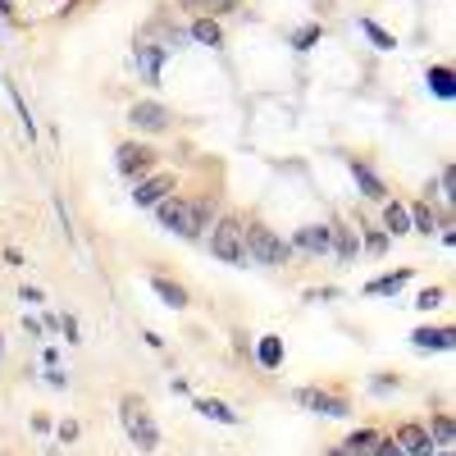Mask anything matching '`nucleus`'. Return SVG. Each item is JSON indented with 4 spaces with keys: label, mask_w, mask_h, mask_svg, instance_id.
<instances>
[{
    "label": "nucleus",
    "mask_w": 456,
    "mask_h": 456,
    "mask_svg": "<svg viewBox=\"0 0 456 456\" xmlns=\"http://www.w3.org/2000/svg\"><path fill=\"white\" fill-rule=\"evenodd\" d=\"M256 361L265 365V370H278V365H283V338H260Z\"/></svg>",
    "instance_id": "17"
},
{
    "label": "nucleus",
    "mask_w": 456,
    "mask_h": 456,
    "mask_svg": "<svg viewBox=\"0 0 456 456\" xmlns=\"http://www.w3.org/2000/svg\"><path fill=\"white\" fill-rule=\"evenodd\" d=\"M169 55V46H137V69L147 82H160V64Z\"/></svg>",
    "instance_id": "13"
},
{
    "label": "nucleus",
    "mask_w": 456,
    "mask_h": 456,
    "mask_svg": "<svg viewBox=\"0 0 456 456\" xmlns=\"http://www.w3.org/2000/svg\"><path fill=\"white\" fill-rule=\"evenodd\" d=\"M155 219L169 233H178V238H201V233H206V206H192V201H183V197H164L160 206H155Z\"/></svg>",
    "instance_id": "1"
},
{
    "label": "nucleus",
    "mask_w": 456,
    "mask_h": 456,
    "mask_svg": "<svg viewBox=\"0 0 456 456\" xmlns=\"http://www.w3.org/2000/svg\"><path fill=\"white\" fill-rule=\"evenodd\" d=\"M242 247H247V256L256 260V265H288V256H292V242H283L274 228H265V224H247L242 228Z\"/></svg>",
    "instance_id": "2"
},
{
    "label": "nucleus",
    "mask_w": 456,
    "mask_h": 456,
    "mask_svg": "<svg viewBox=\"0 0 456 456\" xmlns=\"http://www.w3.org/2000/svg\"><path fill=\"white\" fill-rule=\"evenodd\" d=\"M429 87H433V96L452 101V96H456V73L448 69V64H438V69H429Z\"/></svg>",
    "instance_id": "19"
},
{
    "label": "nucleus",
    "mask_w": 456,
    "mask_h": 456,
    "mask_svg": "<svg viewBox=\"0 0 456 456\" xmlns=\"http://www.w3.org/2000/svg\"><path fill=\"white\" fill-rule=\"evenodd\" d=\"M224 5H228V0H224Z\"/></svg>",
    "instance_id": "37"
},
{
    "label": "nucleus",
    "mask_w": 456,
    "mask_h": 456,
    "mask_svg": "<svg viewBox=\"0 0 456 456\" xmlns=\"http://www.w3.org/2000/svg\"><path fill=\"white\" fill-rule=\"evenodd\" d=\"M397 438V448H402L406 456H433V438H429V429H424V424H402V429L393 433Z\"/></svg>",
    "instance_id": "9"
},
{
    "label": "nucleus",
    "mask_w": 456,
    "mask_h": 456,
    "mask_svg": "<svg viewBox=\"0 0 456 456\" xmlns=\"http://www.w3.org/2000/svg\"><path fill=\"white\" fill-rule=\"evenodd\" d=\"M192 37H197L201 46H219V42H224V32H219L215 18H197V23H192Z\"/></svg>",
    "instance_id": "20"
},
{
    "label": "nucleus",
    "mask_w": 456,
    "mask_h": 456,
    "mask_svg": "<svg viewBox=\"0 0 456 456\" xmlns=\"http://www.w3.org/2000/svg\"><path fill=\"white\" fill-rule=\"evenodd\" d=\"M352 178H356V183H361V187H365V197H370V201H383V197H388V187L379 183V173H374L370 164L352 160Z\"/></svg>",
    "instance_id": "14"
},
{
    "label": "nucleus",
    "mask_w": 456,
    "mask_h": 456,
    "mask_svg": "<svg viewBox=\"0 0 456 456\" xmlns=\"http://www.w3.org/2000/svg\"><path fill=\"white\" fill-rule=\"evenodd\" d=\"M328 456H347V452H343V448H338V452H328Z\"/></svg>",
    "instance_id": "35"
},
{
    "label": "nucleus",
    "mask_w": 456,
    "mask_h": 456,
    "mask_svg": "<svg viewBox=\"0 0 456 456\" xmlns=\"http://www.w3.org/2000/svg\"><path fill=\"white\" fill-rule=\"evenodd\" d=\"M433 224H438V219H433V210H429V206H415V210H411V228L433 233Z\"/></svg>",
    "instance_id": "25"
},
{
    "label": "nucleus",
    "mask_w": 456,
    "mask_h": 456,
    "mask_svg": "<svg viewBox=\"0 0 456 456\" xmlns=\"http://www.w3.org/2000/svg\"><path fill=\"white\" fill-rule=\"evenodd\" d=\"M0 14H5V18H14V5H9V0H0Z\"/></svg>",
    "instance_id": "33"
},
{
    "label": "nucleus",
    "mask_w": 456,
    "mask_h": 456,
    "mask_svg": "<svg viewBox=\"0 0 456 456\" xmlns=\"http://www.w3.org/2000/svg\"><path fill=\"white\" fill-rule=\"evenodd\" d=\"M197 415H206V420H219V424H233V429L242 424V415L233 411L228 402H219V397H197Z\"/></svg>",
    "instance_id": "12"
},
{
    "label": "nucleus",
    "mask_w": 456,
    "mask_h": 456,
    "mask_svg": "<svg viewBox=\"0 0 456 456\" xmlns=\"http://www.w3.org/2000/svg\"><path fill=\"white\" fill-rule=\"evenodd\" d=\"M438 187H443V201H456V178H452V164H448V169H443Z\"/></svg>",
    "instance_id": "29"
},
{
    "label": "nucleus",
    "mask_w": 456,
    "mask_h": 456,
    "mask_svg": "<svg viewBox=\"0 0 456 456\" xmlns=\"http://www.w3.org/2000/svg\"><path fill=\"white\" fill-rule=\"evenodd\" d=\"M374 438H379V433H374V429H356V433H352V438H347V443H343V452H347V456H361V452H365V448H370V443H374Z\"/></svg>",
    "instance_id": "23"
},
{
    "label": "nucleus",
    "mask_w": 456,
    "mask_h": 456,
    "mask_svg": "<svg viewBox=\"0 0 456 456\" xmlns=\"http://www.w3.org/2000/svg\"><path fill=\"white\" fill-rule=\"evenodd\" d=\"M0 356H5V338H0Z\"/></svg>",
    "instance_id": "36"
},
{
    "label": "nucleus",
    "mask_w": 456,
    "mask_h": 456,
    "mask_svg": "<svg viewBox=\"0 0 456 456\" xmlns=\"http://www.w3.org/2000/svg\"><path fill=\"white\" fill-rule=\"evenodd\" d=\"M297 402L306 406V411H324V415H352V406H347V397H338V393H319V388H302L297 393Z\"/></svg>",
    "instance_id": "7"
},
{
    "label": "nucleus",
    "mask_w": 456,
    "mask_h": 456,
    "mask_svg": "<svg viewBox=\"0 0 456 456\" xmlns=\"http://www.w3.org/2000/svg\"><path fill=\"white\" fill-rule=\"evenodd\" d=\"M114 164H119L123 178H142V173H147L151 164H155V151L142 147V142H123V147L114 151Z\"/></svg>",
    "instance_id": "6"
},
{
    "label": "nucleus",
    "mask_w": 456,
    "mask_h": 456,
    "mask_svg": "<svg viewBox=\"0 0 456 456\" xmlns=\"http://www.w3.org/2000/svg\"><path fill=\"white\" fill-rule=\"evenodd\" d=\"M365 251H370V256H383L388 251V233H370V238H365Z\"/></svg>",
    "instance_id": "28"
},
{
    "label": "nucleus",
    "mask_w": 456,
    "mask_h": 456,
    "mask_svg": "<svg viewBox=\"0 0 456 456\" xmlns=\"http://www.w3.org/2000/svg\"><path fill=\"white\" fill-rule=\"evenodd\" d=\"M429 438H433V448H452V415H433Z\"/></svg>",
    "instance_id": "21"
},
{
    "label": "nucleus",
    "mask_w": 456,
    "mask_h": 456,
    "mask_svg": "<svg viewBox=\"0 0 456 456\" xmlns=\"http://www.w3.org/2000/svg\"><path fill=\"white\" fill-rule=\"evenodd\" d=\"M128 123L137 133H164L173 123V110H169V105H160V101H137L128 110Z\"/></svg>",
    "instance_id": "5"
},
{
    "label": "nucleus",
    "mask_w": 456,
    "mask_h": 456,
    "mask_svg": "<svg viewBox=\"0 0 456 456\" xmlns=\"http://www.w3.org/2000/svg\"><path fill=\"white\" fill-rule=\"evenodd\" d=\"M164 197H173V173H151V178H137V187H133L137 206H160Z\"/></svg>",
    "instance_id": "8"
},
{
    "label": "nucleus",
    "mask_w": 456,
    "mask_h": 456,
    "mask_svg": "<svg viewBox=\"0 0 456 456\" xmlns=\"http://www.w3.org/2000/svg\"><path fill=\"white\" fill-rule=\"evenodd\" d=\"M210 256L224 260V265H242L247 260V247H242V224L238 219H219L210 228Z\"/></svg>",
    "instance_id": "4"
},
{
    "label": "nucleus",
    "mask_w": 456,
    "mask_h": 456,
    "mask_svg": "<svg viewBox=\"0 0 456 456\" xmlns=\"http://www.w3.org/2000/svg\"><path fill=\"white\" fill-rule=\"evenodd\" d=\"M60 438H64V443H73V438H78V424H73V420H69V424H60Z\"/></svg>",
    "instance_id": "32"
},
{
    "label": "nucleus",
    "mask_w": 456,
    "mask_h": 456,
    "mask_svg": "<svg viewBox=\"0 0 456 456\" xmlns=\"http://www.w3.org/2000/svg\"><path fill=\"white\" fill-rule=\"evenodd\" d=\"M328 228H333V247H338V256H343V260H352V256H356V242H352V233H347L343 224H328Z\"/></svg>",
    "instance_id": "24"
},
{
    "label": "nucleus",
    "mask_w": 456,
    "mask_h": 456,
    "mask_svg": "<svg viewBox=\"0 0 456 456\" xmlns=\"http://www.w3.org/2000/svg\"><path fill=\"white\" fill-rule=\"evenodd\" d=\"M315 42H319V27H302V32L292 37V46H297V51H310Z\"/></svg>",
    "instance_id": "27"
},
{
    "label": "nucleus",
    "mask_w": 456,
    "mask_h": 456,
    "mask_svg": "<svg viewBox=\"0 0 456 456\" xmlns=\"http://www.w3.org/2000/svg\"><path fill=\"white\" fill-rule=\"evenodd\" d=\"M151 292L160 297L164 306H173V310H183V306H187V292H183L178 283H169V278H160V274H151Z\"/></svg>",
    "instance_id": "15"
},
{
    "label": "nucleus",
    "mask_w": 456,
    "mask_h": 456,
    "mask_svg": "<svg viewBox=\"0 0 456 456\" xmlns=\"http://www.w3.org/2000/svg\"><path fill=\"white\" fill-rule=\"evenodd\" d=\"M18 297H23L27 306H42V288H23V292H18Z\"/></svg>",
    "instance_id": "31"
},
{
    "label": "nucleus",
    "mask_w": 456,
    "mask_h": 456,
    "mask_svg": "<svg viewBox=\"0 0 456 456\" xmlns=\"http://www.w3.org/2000/svg\"><path fill=\"white\" fill-rule=\"evenodd\" d=\"M383 228L393 233V238L411 233V210H406V206H397V201H388V206H383Z\"/></svg>",
    "instance_id": "16"
},
{
    "label": "nucleus",
    "mask_w": 456,
    "mask_h": 456,
    "mask_svg": "<svg viewBox=\"0 0 456 456\" xmlns=\"http://www.w3.org/2000/svg\"><path fill=\"white\" fill-rule=\"evenodd\" d=\"M411 343L420 347V352H452L456 333H452V328H415Z\"/></svg>",
    "instance_id": "11"
},
{
    "label": "nucleus",
    "mask_w": 456,
    "mask_h": 456,
    "mask_svg": "<svg viewBox=\"0 0 456 456\" xmlns=\"http://www.w3.org/2000/svg\"><path fill=\"white\" fill-rule=\"evenodd\" d=\"M119 420H123V433H128V438L137 443L142 452H155V448H160V429H155L147 402H137V397H123V402H119Z\"/></svg>",
    "instance_id": "3"
},
{
    "label": "nucleus",
    "mask_w": 456,
    "mask_h": 456,
    "mask_svg": "<svg viewBox=\"0 0 456 456\" xmlns=\"http://www.w3.org/2000/svg\"><path fill=\"white\" fill-rule=\"evenodd\" d=\"M433 456H452V452H448V448H433Z\"/></svg>",
    "instance_id": "34"
},
{
    "label": "nucleus",
    "mask_w": 456,
    "mask_h": 456,
    "mask_svg": "<svg viewBox=\"0 0 456 456\" xmlns=\"http://www.w3.org/2000/svg\"><path fill=\"white\" fill-rule=\"evenodd\" d=\"M292 247L310 251V256H328V251H333V228L328 224H306V228H297Z\"/></svg>",
    "instance_id": "10"
},
{
    "label": "nucleus",
    "mask_w": 456,
    "mask_h": 456,
    "mask_svg": "<svg viewBox=\"0 0 456 456\" xmlns=\"http://www.w3.org/2000/svg\"><path fill=\"white\" fill-rule=\"evenodd\" d=\"M406 283H411V269H397V274H388V278H374L365 292H370V297H388V292H402Z\"/></svg>",
    "instance_id": "18"
},
{
    "label": "nucleus",
    "mask_w": 456,
    "mask_h": 456,
    "mask_svg": "<svg viewBox=\"0 0 456 456\" xmlns=\"http://www.w3.org/2000/svg\"><path fill=\"white\" fill-rule=\"evenodd\" d=\"M438 302H443V288H424V292L415 297V306H420V310H433Z\"/></svg>",
    "instance_id": "26"
},
{
    "label": "nucleus",
    "mask_w": 456,
    "mask_h": 456,
    "mask_svg": "<svg viewBox=\"0 0 456 456\" xmlns=\"http://www.w3.org/2000/svg\"><path fill=\"white\" fill-rule=\"evenodd\" d=\"M46 383L51 388H69V374H64L60 365H46Z\"/></svg>",
    "instance_id": "30"
},
{
    "label": "nucleus",
    "mask_w": 456,
    "mask_h": 456,
    "mask_svg": "<svg viewBox=\"0 0 456 456\" xmlns=\"http://www.w3.org/2000/svg\"><path fill=\"white\" fill-rule=\"evenodd\" d=\"M361 32H365V37H370V42H374V46H379V51H393V46H397V42H393V37H388V32H383V27H379V23H374V18H361Z\"/></svg>",
    "instance_id": "22"
}]
</instances>
